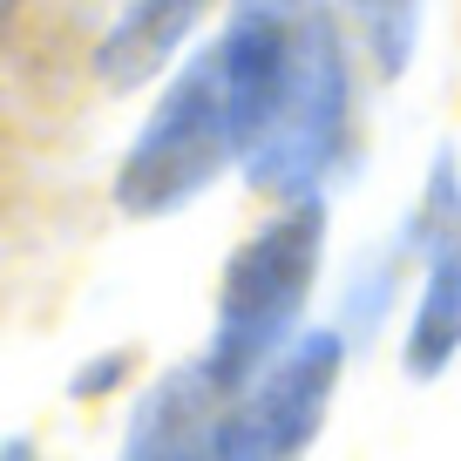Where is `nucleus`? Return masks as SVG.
<instances>
[{"mask_svg": "<svg viewBox=\"0 0 461 461\" xmlns=\"http://www.w3.org/2000/svg\"><path fill=\"white\" fill-rule=\"evenodd\" d=\"M0 461H34V447H28V441H14V447H7Z\"/></svg>", "mask_w": 461, "mask_h": 461, "instance_id": "6e6552de", "label": "nucleus"}, {"mask_svg": "<svg viewBox=\"0 0 461 461\" xmlns=\"http://www.w3.org/2000/svg\"><path fill=\"white\" fill-rule=\"evenodd\" d=\"M217 414H224V380L203 360L176 366L136 401L122 461H217Z\"/></svg>", "mask_w": 461, "mask_h": 461, "instance_id": "39448f33", "label": "nucleus"}, {"mask_svg": "<svg viewBox=\"0 0 461 461\" xmlns=\"http://www.w3.org/2000/svg\"><path fill=\"white\" fill-rule=\"evenodd\" d=\"M346 346L339 332H299L217 414V461H305L326 428Z\"/></svg>", "mask_w": 461, "mask_h": 461, "instance_id": "7ed1b4c3", "label": "nucleus"}, {"mask_svg": "<svg viewBox=\"0 0 461 461\" xmlns=\"http://www.w3.org/2000/svg\"><path fill=\"white\" fill-rule=\"evenodd\" d=\"M346 14H353V28H360V41H366L380 75H401L414 61L420 0H346Z\"/></svg>", "mask_w": 461, "mask_h": 461, "instance_id": "0eeeda50", "label": "nucleus"}, {"mask_svg": "<svg viewBox=\"0 0 461 461\" xmlns=\"http://www.w3.org/2000/svg\"><path fill=\"white\" fill-rule=\"evenodd\" d=\"M414 245H420V305H414V326H407V374L434 380L461 353V176H455V149L434 157L428 197H420V217H414Z\"/></svg>", "mask_w": 461, "mask_h": 461, "instance_id": "20e7f679", "label": "nucleus"}, {"mask_svg": "<svg viewBox=\"0 0 461 461\" xmlns=\"http://www.w3.org/2000/svg\"><path fill=\"white\" fill-rule=\"evenodd\" d=\"M197 7H203V0H122L115 28L102 34V48H95V75L109 88L149 82V75L176 55V41L190 34Z\"/></svg>", "mask_w": 461, "mask_h": 461, "instance_id": "423d86ee", "label": "nucleus"}, {"mask_svg": "<svg viewBox=\"0 0 461 461\" xmlns=\"http://www.w3.org/2000/svg\"><path fill=\"white\" fill-rule=\"evenodd\" d=\"M346 130V61L326 0H238L230 28L143 122L115 203L163 217L245 163L258 190L305 197Z\"/></svg>", "mask_w": 461, "mask_h": 461, "instance_id": "f257e3e1", "label": "nucleus"}, {"mask_svg": "<svg viewBox=\"0 0 461 461\" xmlns=\"http://www.w3.org/2000/svg\"><path fill=\"white\" fill-rule=\"evenodd\" d=\"M319 251H326V203L299 197L230 258L224 292H217V339H211V360H203L224 380V393H238L278 346H292L285 332L299 326L305 299H312Z\"/></svg>", "mask_w": 461, "mask_h": 461, "instance_id": "f03ea898", "label": "nucleus"}, {"mask_svg": "<svg viewBox=\"0 0 461 461\" xmlns=\"http://www.w3.org/2000/svg\"><path fill=\"white\" fill-rule=\"evenodd\" d=\"M7 14H14V0H0V28H7Z\"/></svg>", "mask_w": 461, "mask_h": 461, "instance_id": "1a4fd4ad", "label": "nucleus"}]
</instances>
